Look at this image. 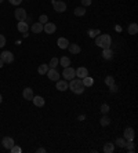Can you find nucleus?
<instances>
[{
  "mask_svg": "<svg viewBox=\"0 0 138 153\" xmlns=\"http://www.w3.org/2000/svg\"><path fill=\"white\" fill-rule=\"evenodd\" d=\"M101 112L104 114L108 113V112H109V105H108V103H104V105H102V106H101Z\"/></svg>",
  "mask_w": 138,
  "mask_h": 153,
  "instance_id": "33",
  "label": "nucleus"
},
{
  "mask_svg": "<svg viewBox=\"0 0 138 153\" xmlns=\"http://www.w3.org/2000/svg\"><path fill=\"white\" fill-rule=\"evenodd\" d=\"M58 64H61V66H64V68H66V66H69L70 65V59H69L68 57H62L61 59H59Z\"/></svg>",
  "mask_w": 138,
  "mask_h": 153,
  "instance_id": "25",
  "label": "nucleus"
},
{
  "mask_svg": "<svg viewBox=\"0 0 138 153\" xmlns=\"http://www.w3.org/2000/svg\"><path fill=\"white\" fill-rule=\"evenodd\" d=\"M0 3H3V0H0Z\"/></svg>",
  "mask_w": 138,
  "mask_h": 153,
  "instance_id": "42",
  "label": "nucleus"
},
{
  "mask_svg": "<svg viewBox=\"0 0 138 153\" xmlns=\"http://www.w3.org/2000/svg\"><path fill=\"white\" fill-rule=\"evenodd\" d=\"M73 13H75V15H76V17H83V15L86 14V8H84V7H77V8H75V11H73Z\"/></svg>",
  "mask_w": 138,
  "mask_h": 153,
  "instance_id": "24",
  "label": "nucleus"
},
{
  "mask_svg": "<svg viewBox=\"0 0 138 153\" xmlns=\"http://www.w3.org/2000/svg\"><path fill=\"white\" fill-rule=\"evenodd\" d=\"M126 146H127V149H128V152H131V153H134V145H133V141H127L126 142Z\"/></svg>",
  "mask_w": 138,
  "mask_h": 153,
  "instance_id": "31",
  "label": "nucleus"
},
{
  "mask_svg": "<svg viewBox=\"0 0 138 153\" xmlns=\"http://www.w3.org/2000/svg\"><path fill=\"white\" fill-rule=\"evenodd\" d=\"M22 1H24V0H10V3L13 4V6H19Z\"/></svg>",
  "mask_w": 138,
  "mask_h": 153,
  "instance_id": "36",
  "label": "nucleus"
},
{
  "mask_svg": "<svg viewBox=\"0 0 138 153\" xmlns=\"http://www.w3.org/2000/svg\"><path fill=\"white\" fill-rule=\"evenodd\" d=\"M57 90L58 91H66L68 90V83L65 80H57Z\"/></svg>",
  "mask_w": 138,
  "mask_h": 153,
  "instance_id": "18",
  "label": "nucleus"
},
{
  "mask_svg": "<svg viewBox=\"0 0 138 153\" xmlns=\"http://www.w3.org/2000/svg\"><path fill=\"white\" fill-rule=\"evenodd\" d=\"M102 57L105 58V59H112L113 51L111 50V48H104V50H102Z\"/></svg>",
  "mask_w": 138,
  "mask_h": 153,
  "instance_id": "19",
  "label": "nucleus"
},
{
  "mask_svg": "<svg viewBox=\"0 0 138 153\" xmlns=\"http://www.w3.org/2000/svg\"><path fill=\"white\" fill-rule=\"evenodd\" d=\"M86 76H88V71L87 68H84V66H80V68L76 69V77L79 79H84Z\"/></svg>",
  "mask_w": 138,
  "mask_h": 153,
  "instance_id": "11",
  "label": "nucleus"
},
{
  "mask_svg": "<svg viewBox=\"0 0 138 153\" xmlns=\"http://www.w3.org/2000/svg\"><path fill=\"white\" fill-rule=\"evenodd\" d=\"M10 152H11V153H21V152H22V149L19 148V146L14 145V146H13V148L10 149Z\"/></svg>",
  "mask_w": 138,
  "mask_h": 153,
  "instance_id": "32",
  "label": "nucleus"
},
{
  "mask_svg": "<svg viewBox=\"0 0 138 153\" xmlns=\"http://www.w3.org/2000/svg\"><path fill=\"white\" fill-rule=\"evenodd\" d=\"M68 88H70V91L75 93V94H83V91H84L86 87H84L82 79H72L70 83L68 84Z\"/></svg>",
  "mask_w": 138,
  "mask_h": 153,
  "instance_id": "2",
  "label": "nucleus"
},
{
  "mask_svg": "<svg viewBox=\"0 0 138 153\" xmlns=\"http://www.w3.org/2000/svg\"><path fill=\"white\" fill-rule=\"evenodd\" d=\"M62 76H64L65 80H72V79H75V76H76V71L73 68H70V66H66V68H64Z\"/></svg>",
  "mask_w": 138,
  "mask_h": 153,
  "instance_id": "3",
  "label": "nucleus"
},
{
  "mask_svg": "<svg viewBox=\"0 0 138 153\" xmlns=\"http://www.w3.org/2000/svg\"><path fill=\"white\" fill-rule=\"evenodd\" d=\"M95 44L98 47H101L102 50L104 48H111V44H112V37L105 33V35H98L95 37Z\"/></svg>",
  "mask_w": 138,
  "mask_h": 153,
  "instance_id": "1",
  "label": "nucleus"
},
{
  "mask_svg": "<svg viewBox=\"0 0 138 153\" xmlns=\"http://www.w3.org/2000/svg\"><path fill=\"white\" fill-rule=\"evenodd\" d=\"M0 58L3 59L4 64H11L14 61V54L11 53V51H3V53L0 54Z\"/></svg>",
  "mask_w": 138,
  "mask_h": 153,
  "instance_id": "5",
  "label": "nucleus"
},
{
  "mask_svg": "<svg viewBox=\"0 0 138 153\" xmlns=\"http://www.w3.org/2000/svg\"><path fill=\"white\" fill-rule=\"evenodd\" d=\"M3 65H4V62H3V59L0 58V68H3Z\"/></svg>",
  "mask_w": 138,
  "mask_h": 153,
  "instance_id": "40",
  "label": "nucleus"
},
{
  "mask_svg": "<svg viewBox=\"0 0 138 153\" xmlns=\"http://www.w3.org/2000/svg\"><path fill=\"white\" fill-rule=\"evenodd\" d=\"M32 102L35 103V106H39V108H42L46 103V101H44V98L43 97H39V95H36V97H33V100H32Z\"/></svg>",
  "mask_w": 138,
  "mask_h": 153,
  "instance_id": "15",
  "label": "nucleus"
},
{
  "mask_svg": "<svg viewBox=\"0 0 138 153\" xmlns=\"http://www.w3.org/2000/svg\"><path fill=\"white\" fill-rule=\"evenodd\" d=\"M51 4H53V7L57 13H64L66 10V4L61 0H51Z\"/></svg>",
  "mask_w": 138,
  "mask_h": 153,
  "instance_id": "4",
  "label": "nucleus"
},
{
  "mask_svg": "<svg viewBox=\"0 0 138 153\" xmlns=\"http://www.w3.org/2000/svg\"><path fill=\"white\" fill-rule=\"evenodd\" d=\"M113 150H115V145L111 142H106L105 145H104V152L105 153H112Z\"/></svg>",
  "mask_w": 138,
  "mask_h": 153,
  "instance_id": "20",
  "label": "nucleus"
},
{
  "mask_svg": "<svg viewBox=\"0 0 138 153\" xmlns=\"http://www.w3.org/2000/svg\"><path fill=\"white\" fill-rule=\"evenodd\" d=\"M99 123H101L102 127H105V126H109V124H111V119H109L108 116H104V117H101Z\"/></svg>",
  "mask_w": 138,
  "mask_h": 153,
  "instance_id": "26",
  "label": "nucleus"
},
{
  "mask_svg": "<svg viewBox=\"0 0 138 153\" xmlns=\"http://www.w3.org/2000/svg\"><path fill=\"white\" fill-rule=\"evenodd\" d=\"M46 75H47V77L50 79L51 82H57V80H59V72L55 68H50Z\"/></svg>",
  "mask_w": 138,
  "mask_h": 153,
  "instance_id": "6",
  "label": "nucleus"
},
{
  "mask_svg": "<svg viewBox=\"0 0 138 153\" xmlns=\"http://www.w3.org/2000/svg\"><path fill=\"white\" fill-rule=\"evenodd\" d=\"M82 4H83L84 7H87V6L91 4V0H82Z\"/></svg>",
  "mask_w": 138,
  "mask_h": 153,
  "instance_id": "37",
  "label": "nucleus"
},
{
  "mask_svg": "<svg viewBox=\"0 0 138 153\" xmlns=\"http://www.w3.org/2000/svg\"><path fill=\"white\" fill-rule=\"evenodd\" d=\"M39 22H42V24H46V22H48V17L47 15H40V18H39Z\"/></svg>",
  "mask_w": 138,
  "mask_h": 153,
  "instance_id": "34",
  "label": "nucleus"
},
{
  "mask_svg": "<svg viewBox=\"0 0 138 153\" xmlns=\"http://www.w3.org/2000/svg\"><path fill=\"white\" fill-rule=\"evenodd\" d=\"M126 142H127V141H126L124 138H117L116 139V145L119 146V148H126Z\"/></svg>",
  "mask_w": 138,
  "mask_h": 153,
  "instance_id": "27",
  "label": "nucleus"
},
{
  "mask_svg": "<svg viewBox=\"0 0 138 153\" xmlns=\"http://www.w3.org/2000/svg\"><path fill=\"white\" fill-rule=\"evenodd\" d=\"M105 84L108 85V87L109 85H112V84H115V79H113L112 76H106L105 77Z\"/></svg>",
  "mask_w": 138,
  "mask_h": 153,
  "instance_id": "29",
  "label": "nucleus"
},
{
  "mask_svg": "<svg viewBox=\"0 0 138 153\" xmlns=\"http://www.w3.org/2000/svg\"><path fill=\"white\" fill-rule=\"evenodd\" d=\"M55 30H57V26H55V24H53V22H46L43 25V32H46L47 35H53Z\"/></svg>",
  "mask_w": 138,
  "mask_h": 153,
  "instance_id": "7",
  "label": "nucleus"
},
{
  "mask_svg": "<svg viewBox=\"0 0 138 153\" xmlns=\"http://www.w3.org/2000/svg\"><path fill=\"white\" fill-rule=\"evenodd\" d=\"M1 101H3V97H1V94H0V103H1Z\"/></svg>",
  "mask_w": 138,
  "mask_h": 153,
  "instance_id": "41",
  "label": "nucleus"
},
{
  "mask_svg": "<svg viewBox=\"0 0 138 153\" xmlns=\"http://www.w3.org/2000/svg\"><path fill=\"white\" fill-rule=\"evenodd\" d=\"M1 143H3V146L6 148V149H8L10 150L13 146L15 145V142H14V139L13 138H10V137H4L3 138V141H1Z\"/></svg>",
  "mask_w": 138,
  "mask_h": 153,
  "instance_id": "9",
  "label": "nucleus"
},
{
  "mask_svg": "<svg viewBox=\"0 0 138 153\" xmlns=\"http://www.w3.org/2000/svg\"><path fill=\"white\" fill-rule=\"evenodd\" d=\"M134 135H135V132L131 127L124 130V139H126V141H133V139H134Z\"/></svg>",
  "mask_w": 138,
  "mask_h": 153,
  "instance_id": "10",
  "label": "nucleus"
},
{
  "mask_svg": "<svg viewBox=\"0 0 138 153\" xmlns=\"http://www.w3.org/2000/svg\"><path fill=\"white\" fill-rule=\"evenodd\" d=\"M14 15L17 18V21H25V18L28 17L26 15V10H24V8H17L14 11Z\"/></svg>",
  "mask_w": 138,
  "mask_h": 153,
  "instance_id": "8",
  "label": "nucleus"
},
{
  "mask_svg": "<svg viewBox=\"0 0 138 153\" xmlns=\"http://www.w3.org/2000/svg\"><path fill=\"white\" fill-rule=\"evenodd\" d=\"M30 30H32V33H42L43 32V24L42 22H35L30 26Z\"/></svg>",
  "mask_w": 138,
  "mask_h": 153,
  "instance_id": "14",
  "label": "nucleus"
},
{
  "mask_svg": "<svg viewBox=\"0 0 138 153\" xmlns=\"http://www.w3.org/2000/svg\"><path fill=\"white\" fill-rule=\"evenodd\" d=\"M98 35H99L98 29H90V30H88V36H90V37H97Z\"/></svg>",
  "mask_w": 138,
  "mask_h": 153,
  "instance_id": "30",
  "label": "nucleus"
},
{
  "mask_svg": "<svg viewBox=\"0 0 138 153\" xmlns=\"http://www.w3.org/2000/svg\"><path fill=\"white\" fill-rule=\"evenodd\" d=\"M58 62H59V59L58 58H51V61H50V64H48V66H50V68H55V66H57V65H58Z\"/></svg>",
  "mask_w": 138,
  "mask_h": 153,
  "instance_id": "28",
  "label": "nucleus"
},
{
  "mask_svg": "<svg viewBox=\"0 0 138 153\" xmlns=\"http://www.w3.org/2000/svg\"><path fill=\"white\" fill-rule=\"evenodd\" d=\"M37 152H39V153H44V152H46V149H44V148H39V149H37Z\"/></svg>",
  "mask_w": 138,
  "mask_h": 153,
  "instance_id": "39",
  "label": "nucleus"
},
{
  "mask_svg": "<svg viewBox=\"0 0 138 153\" xmlns=\"http://www.w3.org/2000/svg\"><path fill=\"white\" fill-rule=\"evenodd\" d=\"M48 69H50V66H48V65H46V64H42L39 66V69H37V72H39L40 75H46V73H47V71Z\"/></svg>",
  "mask_w": 138,
  "mask_h": 153,
  "instance_id": "23",
  "label": "nucleus"
},
{
  "mask_svg": "<svg viewBox=\"0 0 138 153\" xmlns=\"http://www.w3.org/2000/svg\"><path fill=\"white\" fill-rule=\"evenodd\" d=\"M17 29H18L21 33H26L29 30V25L26 24L25 21H18V25H17Z\"/></svg>",
  "mask_w": 138,
  "mask_h": 153,
  "instance_id": "13",
  "label": "nucleus"
},
{
  "mask_svg": "<svg viewBox=\"0 0 138 153\" xmlns=\"http://www.w3.org/2000/svg\"><path fill=\"white\" fill-rule=\"evenodd\" d=\"M82 82H83L84 87H91V85L94 84V80H93L91 77H88V76H86L84 79H82Z\"/></svg>",
  "mask_w": 138,
  "mask_h": 153,
  "instance_id": "22",
  "label": "nucleus"
},
{
  "mask_svg": "<svg viewBox=\"0 0 138 153\" xmlns=\"http://www.w3.org/2000/svg\"><path fill=\"white\" fill-rule=\"evenodd\" d=\"M109 87H111V91H112V93H116L117 90H119L116 84H112V85H109Z\"/></svg>",
  "mask_w": 138,
  "mask_h": 153,
  "instance_id": "38",
  "label": "nucleus"
},
{
  "mask_svg": "<svg viewBox=\"0 0 138 153\" xmlns=\"http://www.w3.org/2000/svg\"><path fill=\"white\" fill-rule=\"evenodd\" d=\"M22 95H24V98H25L26 101H32L33 100V90L30 88V87H26L25 90H24V93H22Z\"/></svg>",
  "mask_w": 138,
  "mask_h": 153,
  "instance_id": "12",
  "label": "nucleus"
},
{
  "mask_svg": "<svg viewBox=\"0 0 138 153\" xmlns=\"http://www.w3.org/2000/svg\"><path fill=\"white\" fill-rule=\"evenodd\" d=\"M6 46V37L3 35H0V48Z\"/></svg>",
  "mask_w": 138,
  "mask_h": 153,
  "instance_id": "35",
  "label": "nucleus"
},
{
  "mask_svg": "<svg viewBox=\"0 0 138 153\" xmlns=\"http://www.w3.org/2000/svg\"><path fill=\"white\" fill-rule=\"evenodd\" d=\"M68 50L70 54H79L80 51H82V48H80L79 44H75V43H73V44H69L68 46Z\"/></svg>",
  "mask_w": 138,
  "mask_h": 153,
  "instance_id": "17",
  "label": "nucleus"
},
{
  "mask_svg": "<svg viewBox=\"0 0 138 153\" xmlns=\"http://www.w3.org/2000/svg\"><path fill=\"white\" fill-rule=\"evenodd\" d=\"M137 32H138V25L137 24H130V26H128V33H130V35H137Z\"/></svg>",
  "mask_w": 138,
  "mask_h": 153,
  "instance_id": "21",
  "label": "nucleus"
},
{
  "mask_svg": "<svg viewBox=\"0 0 138 153\" xmlns=\"http://www.w3.org/2000/svg\"><path fill=\"white\" fill-rule=\"evenodd\" d=\"M57 44H58L59 48H68V46L70 43H69V40L65 39V37H59V39L57 40Z\"/></svg>",
  "mask_w": 138,
  "mask_h": 153,
  "instance_id": "16",
  "label": "nucleus"
}]
</instances>
